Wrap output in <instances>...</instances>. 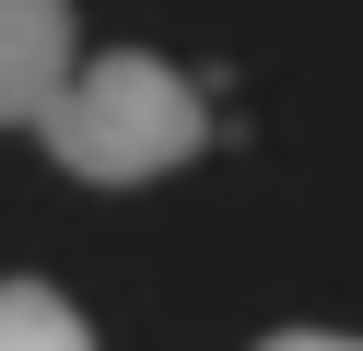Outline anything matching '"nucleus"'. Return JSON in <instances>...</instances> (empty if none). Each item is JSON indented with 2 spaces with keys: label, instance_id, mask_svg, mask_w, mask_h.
Instances as JSON below:
<instances>
[{
  "label": "nucleus",
  "instance_id": "4",
  "mask_svg": "<svg viewBox=\"0 0 363 351\" xmlns=\"http://www.w3.org/2000/svg\"><path fill=\"white\" fill-rule=\"evenodd\" d=\"M258 351H363V328H269Z\"/></svg>",
  "mask_w": 363,
  "mask_h": 351
},
{
  "label": "nucleus",
  "instance_id": "1",
  "mask_svg": "<svg viewBox=\"0 0 363 351\" xmlns=\"http://www.w3.org/2000/svg\"><path fill=\"white\" fill-rule=\"evenodd\" d=\"M35 129H48V152L71 164L82 187H152V176H176V164H199L211 106H199V82L176 59L106 47V59H82L71 82H59V106L35 117Z\"/></svg>",
  "mask_w": 363,
  "mask_h": 351
},
{
  "label": "nucleus",
  "instance_id": "3",
  "mask_svg": "<svg viewBox=\"0 0 363 351\" xmlns=\"http://www.w3.org/2000/svg\"><path fill=\"white\" fill-rule=\"evenodd\" d=\"M0 351H94V316L48 281H0Z\"/></svg>",
  "mask_w": 363,
  "mask_h": 351
},
{
  "label": "nucleus",
  "instance_id": "2",
  "mask_svg": "<svg viewBox=\"0 0 363 351\" xmlns=\"http://www.w3.org/2000/svg\"><path fill=\"white\" fill-rule=\"evenodd\" d=\"M71 70H82L71 0H0V129H35Z\"/></svg>",
  "mask_w": 363,
  "mask_h": 351
}]
</instances>
